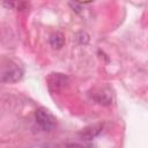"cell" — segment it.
Here are the masks:
<instances>
[{
  "instance_id": "6da1fadb",
  "label": "cell",
  "mask_w": 148,
  "mask_h": 148,
  "mask_svg": "<svg viewBox=\"0 0 148 148\" xmlns=\"http://www.w3.org/2000/svg\"><path fill=\"white\" fill-rule=\"evenodd\" d=\"M23 76V69L15 62L10 61L7 65H3L2 72H1V81L2 82H9L14 83L22 79Z\"/></svg>"
},
{
  "instance_id": "7a4b0ae2",
  "label": "cell",
  "mask_w": 148,
  "mask_h": 148,
  "mask_svg": "<svg viewBox=\"0 0 148 148\" xmlns=\"http://www.w3.org/2000/svg\"><path fill=\"white\" fill-rule=\"evenodd\" d=\"M35 118L37 124L44 130V131H51L54 128L56 124H57V119L56 117L46 109H38L35 112Z\"/></svg>"
},
{
  "instance_id": "3957f363",
  "label": "cell",
  "mask_w": 148,
  "mask_h": 148,
  "mask_svg": "<svg viewBox=\"0 0 148 148\" xmlns=\"http://www.w3.org/2000/svg\"><path fill=\"white\" fill-rule=\"evenodd\" d=\"M68 84V77L61 73H52L47 77L49 89L53 92H60Z\"/></svg>"
},
{
  "instance_id": "277c9868",
  "label": "cell",
  "mask_w": 148,
  "mask_h": 148,
  "mask_svg": "<svg viewBox=\"0 0 148 148\" xmlns=\"http://www.w3.org/2000/svg\"><path fill=\"white\" fill-rule=\"evenodd\" d=\"M64 43H65V37H64V35L61 32L57 31V32H54V34L51 35V37H50V44H51V46L53 49H57V50L61 49L64 46Z\"/></svg>"
},
{
  "instance_id": "5b68a950",
  "label": "cell",
  "mask_w": 148,
  "mask_h": 148,
  "mask_svg": "<svg viewBox=\"0 0 148 148\" xmlns=\"http://www.w3.org/2000/svg\"><path fill=\"white\" fill-rule=\"evenodd\" d=\"M30 148H58V147L54 145H38V146L30 147Z\"/></svg>"
},
{
  "instance_id": "8992f818",
  "label": "cell",
  "mask_w": 148,
  "mask_h": 148,
  "mask_svg": "<svg viewBox=\"0 0 148 148\" xmlns=\"http://www.w3.org/2000/svg\"><path fill=\"white\" fill-rule=\"evenodd\" d=\"M66 148H83V147L80 146V145H76V143H71V145H68Z\"/></svg>"
}]
</instances>
